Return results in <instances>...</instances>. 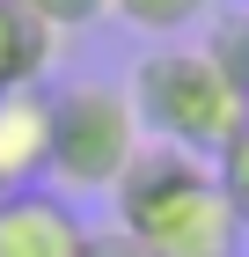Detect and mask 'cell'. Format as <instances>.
Masks as SVG:
<instances>
[{
	"mask_svg": "<svg viewBox=\"0 0 249 257\" xmlns=\"http://www.w3.org/2000/svg\"><path fill=\"white\" fill-rule=\"evenodd\" d=\"M110 198H117V228L147 257H234L249 235L220 191V169L205 155L161 147V140L139 147V162L125 169V184Z\"/></svg>",
	"mask_w": 249,
	"mask_h": 257,
	"instance_id": "cell-1",
	"label": "cell"
},
{
	"mask_svg": "<svg viewBox=\"0 0 249 257\" xmlns=\"http://www.w3.org/2000/svg\"><path fill=\"white\" fill-rule=\"evenodd\" d=\"M125 96H132L139 125L161 147H183V155H205V162L249 125V88L205 44H154V52H139Z\"/></svg>",
	"mask_w": 249,
	"mask_h": 257,
	"instance_id": "cell-2",
	"label": "cell"
},
{
	"mask_svg": "<svg viewBox=\"0 0 249 257\" xmlns=\"http://www.w3.org/2000/svg\"><path fill=\"white\" fill-rule=\"evenodd\" d=\"M139 147H147V125H139L125 88H110V81L52 88V169H44V184L59 198L117 191L125 169L139 162Z\"/></svg>",
	"mask_w": 249,
	"mask_h": 257,
	"instance_id": "cell-3",
	"label": "cell"
},
{
	"mask_svg": "<svg viewBox=\"0 0 249 257\" xmlns=\"http://www.w3.org/2000/svg\"><path fill=\"white\" fill-rule=\"evenodd\" d=\"M88 220L74 198H59L52 184L30 191H0V257H88Z\"/></svg>",
	"mask_w": 249,
	"mask_h": 257,
	"instance_id": "cell-4",
	"label": "cell"
},
{
	"mask_svg": "<svg viewBox=\"0 0 249 257\" xmlns=\"http://www.w3.org/2000/svg\"><path fill=\"white\" fill-rule=\"evenodd\" d=\"M52 169V88H8L0 96V191H30Z\"/></svg>",
	"mask_w": 249,
	"mask_h": 257,
	"instance_id": "cell-5",
	"label": "cell"
},
{
	"mask_svg": "<svg viewBox=\"0 0 249 257\" xmlns=\"http://www.w3.org/2000/svg\"><path fill=\"white\" fill-rule=\"evenodd\" d=\"M52 52H59L52 30H44L22 0H0V96H8V88H37V81L52 74Z\"/></svg>",
	"mask_w": 249,
	"mask_h": 257,
	"instance_id": "cell-6",
	"label": "cell"
},
{
	"mask_svg": "<svg viewBox=\"0 0 249 257\" xmlns=\"http://www.w3.org/2000/svg\"><path fill=\"white\" fill-rule=\"evenodd\" d=\"M110 15L125 22V30H139V37L169 44V37H183V30H198L205 15H220V0H110Z\"/></svg>",
	"mask_w": 249,
	"mask_h": 257,
	"instance_id": "cell-7",
	"label": "cell"
},
{
	"mask_svg": "<svg viewBox=\"0 0 249 257\" xmlns=\"http://www.w3.org/2000/svg\"><path fill=\"white\" fill-rule=\"evenodd\" d=\"M212 169H220V191H227V206L242 213V228H249V125L212 155Z\"/></svg>",
	"mask_w": 249,
	"mask_h": 257,
	"instance_id": "cell-8",
	"label": "cell"
},
{
	"mask_svg": "<svg viewBox=\"0 0 249 257\" xmlns=\"http://www.w3.org/2000/svg\"><path fill=\"white\" fill-rule=\"evenodd\" d=\"M22 8H30L52 37H74V30H88V22L110 15V0H22Z\"/></svg>",
	"mask_w": 249,
	"mask_h": 257,
	"instance_id": "cell-9",
	"label": "cell"
},
{
	"mask_svg": "<svg viewBox=\"0 0 249 257\" xmlns=\"http://www.w3.org/2000/svg\"><path fill=\"white\" fill-rule=\"evenodd\" d=\"M88 257H147L125 228H103V235H88Z\"/></svg>",
	"mask_w": 249,
	"mask_h": 257,
	"instance_id": "cell-10",
	"label": "cell"
}]
</instances>
